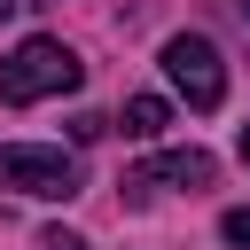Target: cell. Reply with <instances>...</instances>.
Here are the masks:
<instances>
[{
    "label": "cell",
    "mask_w": 250,
    "mask_h": 250,
    "mask_svg": "<svg viewBox=\"0 0 250 250\" xmlns=\"http://www.w3.org/2000/svg\"><path fill=\"white\" fill-rule=\"evenodd\" d=\"M78 78H86V62H78L62 39H47V31H31L23 47L0 55V102H16V109H23V102H47V94H70Z\"/></svg>",
    "instance_id": "1"
},
{
    "label": "cell",
    "mask_w": 250,
    "mask_h": 250,
    "mask_svg": "<svg viewBox=\"0 0 250 250\" xmlns=\"http://www.w3.org/2000/svg\"><path fill=\"white\" fill-rule=\"evenodd\" d=\"M164 78L188 94V109H219L227 102V62H219V47L203 31H172L164 39Z\"/></svg>",
    "instance_id": "2"
},
{
    "label": "cell",
    "mask_w": 250,
    "mask_h": 250,
    "mask_svg": "<svg viewBox=\"0 0 250 250\" xmlns=\"http://www.w3.org/2000/svg\"><path fill=\"white\" fill-rule=\"evenodd\" d=\"M0 188H23V195H47V203H62V195H78V156L16 141V148H0Z\"/></svg>",
    "instance_id": "3"
},
{
    "label": "cell",
    "mask_w": 250,
    "mask_h": 250,
    "mask_svg": "<svg viewBox=\"0 0 250 250\" xmlns=\"http://www.w3.org/2000/svg\"><path fill=\"white\" fill-rule=\"evenodd\" d=\"M219 180V164H211V148H164V156H148V164H133L125 172V195H156V188H211Z\"/></svg>",
    "instance_id": "4"
},
{
    "label": "cell",
    "mask_w": 250,
    "mask_h": 250,
    "mask_svg": "<svg viewBox=\"0 0 250 250\" xmlns=\"http://www.w3.org/2000/svg\"><path fill=\"white\" fill-rule=\"evenodd\" d=\"M117 125H125V133H133V141H156V133H164V125H172V102H164V94H133V102H125V117H117Z\"/></svg>",
    "instance_id": "5"
},
{
    "label": "cell",
    "mask_w": 250,
    "mask_h": 250,
    "mask_svg": "<svg viewBox=\"0 0 250 250\" xmlns=\"http://www.w3.org/2000/svg\"><path fill=\"white\" fill-rule=\"evenodd\" d=\"M219 234H227V250H250V203H234V211L219 219Z\"/></svg>",
    "instance_id": "6"
},
{
    "label": "cell",
    "mask_w": 250,
    "mask_h": 250,
    "mask_svg": "<svg viewBox=\"0 0 250 250\" xmlns=\"http://www.w3.org/2000/svg\"><path fill=\"white\" fill-rule=\"evenodd\" d=\"M102 133H109V117H94V109H86V117H70V141H102Z\"/></svg>",
    "instance_id": "7"
},
{
    "label": "cell",
    "mask_w": 250,
    "mask_h": 250,
    "mask_svg": "<svg viewBox=\"0 0 250 250\" xmlns=\"http://www.w3.org/2000/svg\"><path fill=\"white\" fill-rule=\"evenodd\" d=\"M31 250H86V242H78V234H70V227H47V234H39V242H31Z\"/></svg>",
    "instance_id": "8"
},
{
    "label": "cell",
    "mask_w": 250,
    "mask_h": 250,
    "mask_svg": "<svg viewBox=\"0 0 250 250\" xmlns=\"http://www.w3.org/2000/svg\"><path fill=\"white\" fill-rule=\"evenodd\" d=\"M16 8H23V0H0V16H16Z\"/></svg>",
    "instance_id": "9"
},
{
    "label": "cell",
    "mask_w": 250,
    "mask_h": 250,
    "mask_svg": "<svg viewBox=\"0 0 250 250\" xmlns=\"http://www.w3.org/2000/svg\"><path fill=\"white\" fill-rule=\"evenodd\" d=\"M242 164H250V125H242Z\"/></svg>",
    "instance_id": "10"
}]
</instances>
